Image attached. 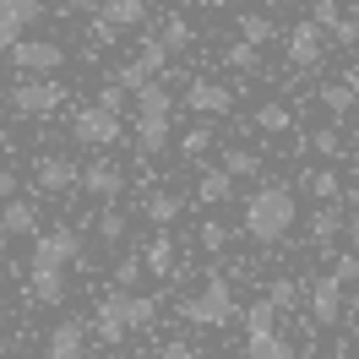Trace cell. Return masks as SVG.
<instances>
[{
    "instance_id": "cell-45",
    "label": "cell",
    "mask_w": 359,
    "mask_h": 359,
    "mask_svg": "<svg viewBox=\"0 0 359 359\" xmlns=\"http://www.w3.org/2000/svg\"><path fill=\"white\" fill-rule=\"evenodd\" d=\"M207 6H240V0H207Z\"/></svg>"
},
{
    "instance_id": "cell-25",
    "label": "cell",
    "mask_w": 359,
    "mask_h": 359,
    "mask_svg": "<svg viewBox=\"0 0 359 359\" xmlns=\"http://www.w3.org/2000/svg\"><path fill=\"white\" fill-rule=\"evenodd\" d=\"M321 109L348 114L354 109V82H327V88H321Z\"/></svg>"
},
{
    "instance_id": "cell-29",
    "label": "cell",
    "mask_w": 359,
    "mask_h": 359,
    "mask_svg": "<svg viewBox=\"0 0 359 359\" xmlns=\"http://www.w3.org/2000/svg\"><path fill=\"white\" fill-rule=\"evenodd\" d=\"M272 321H278V305H272V299H256L245 311V332H272Z\"/></svg>"
},
{
    "instance_id": "cell-33",
    "label": "cell",
    "mask_w": 359,
    "mask_h": 359,
    "mask_svg": "<svg viewBox=\"0 0 359 359\" xmlns=\"http://www.w3.org/2000/svg\"><path fill=\"white\" fill-rule=\"evenodd\" d=\"M311 17L327 27V33H332V27L343 22V6H337V0H311Z\"/></svg>"
},
{
    "instance_id": "cell-21",
    "label": "cell",
    "mask_w": 359,
    "mask_h": 359,
    "mask_svg": "<svg viewBox=\"0 0 359 359\" xmlns=\"http://www.w3.org/2000/svg\"><path fill=\"white\" fill-rule=\"evenodd\" d=\"M245 354L250 359H294V343L278 327L272 332H245Z\"/></svg>"
},
{
    "instance_id": "cell-24",
    "label": "cell",
    "mask_w": 359,
    "mask_h": 359,
    "mask_svg": "<svg viewBox=\"0 0 359 359\" xmlns=\"http://www.w3.org/2000/svg\"><path fill=\"white\" fill-rule=\"evenodd\" d=\"M305 191H311L316 202H337V196H343V180H337L332 169H316V175H305Z\"/></svg>"
},
{
    "instance_id": "cell-41",
    "label": "cell",
    "mask_w": 359,
    "mask_h": 359,
    "mask_svg": "<svg viewBox=\"0 0 359 359\" xmlns=\"http://www.w3.org/2000/svg\"><path fill=\"white\" fill-rule=\"evenodd\" d=\"M332 39H337V44H359V22H348V17H343V22L332 27Z\"/></svg>"
},
{
    "instance_id": "cell-31",
    "label": "cell",
    "mask_w": 359,
    "mask_h": 359,
    "mask_svg": "<svg viewBox=\"0 0 359 359\" xmlns=\"http://www.w3.org/2000/svg\"><path fill=\"white\" fill-rule=\"evenodd\" d=\"M158 39L169 44V55H180V49L191 44V22H185V17H169V22H163V33H158Z\"/></svg>"
},
{
    "instance_id": "cell-16",
    "label": "cell",
    "mask_w": 359,
    "mask_h": 359,
    "mask_svg": "<svg viewBox=\"0 0 359 359\" xmlns=\"http://www.w3.org/2000/svg\"><path fill=\"white\" fill-rule=\"evenodd\" d=\"M0 234H39V207L22 196L0 202Z\"/></svg>"
},
{
    "instance_id": "cell-23",
    "label": "cell",
    "mask_w": 359,
    "mask_h": 359,
    "mask_svg": "<svg viewBox=\"0 0 359 359\" xmlns=\"http://www.w3.org/2000/svg\"><path fill=\"white\" fill-rule=\"evenodd\" d=\"M224 169L234 180H250V175H262V153H250V147H229V153H224Z\"/></svg>"
},
{
    "instance_id": "cell-2",
    "label": "cell",
    "mask_w": 359,
    "mask_h": 359,
    "mask_svg": "<svg viewBox=\"0 0 359 359\" xmlns=\"http://www.w3.org/2000/svg\"><path fill=\"white\" fill-rule=\"evenodd\" d=\"M169 114H175V98H169L163 82H147L136 93V147L147 158L169 147Z\"/></svg>"
},
{
    "instance_id": "cell-1",
    "label": "cell",
    "mask_w": 359,
    "mask_h": 359,
    "mask_svg": "<svg viewBox=\"0 0 359 359\" xmlns=\"http://www.w3.org/2000/svg\"><path fill=\"white\" fill-rule=\"evenodd\" d=\"M294 218H299V207H294L289 185H262V191L245 202V234L256 245H278V240L294 229Z\"/></svg>"
},
{
    "instance_id": "cell-26",
    "label": "cell",
    "mask_w": 359,
    "mask_h": 359,
    "mask_svg": "<svg viewBox=\"0 0 359 359\" xmlns=\"http://www.w3.org/2000/svg\"><path fill=\"white\" fill-rule=\"evenodd\" d=\"M289 126H294V114L283 109V104H262V109H256V131L278 136V131H289Z\"/></svg>"
},
{
    "instance_id": "cell-44",
    "label": "cell",
    "mask_w": 359,
    "mask_h": 359,
    "mask_svg": "<svg viewBox=\"0 0 359 359\" xmlns=\"http://www.w3.org/2000/svg\"><path fill=\"white\" fill-rule=\"evenodd\" d=\"M348 240H354V245H359V212H354V218H348Z\"/></svg>"
},
{
    "instance_id": "cell-18",
    "label": "cell",
    "mask_w": 359,
    "mask_h": 359,
    "mask_svg": "<svg viewBox=\"0 0 359 359\" xmlns=\"http://www.w3.org/2000/svg\"><path fill=\"white\" fill-rule=\"evenodd\" d=\"M27 299H33V305H60V299H66V278H60V267H33Z\"/></svg>"
},
{
    "instance_id": "cell-27",
    "label": "cell",
    "mask_w": 359,
    "mask_h": 359,
    "mask_svg": "<svg viewBox=\"0 0 359 359\" xmlns=\"http://www.w3.org/2000/svg\"><path fill=\"white\" fill-rule=\"evenodd\" d=\"M98 240H109V245L126 240V212H120V207H104V212H98Z\"/></svg>"
},
{
    "instance_id": "cell-6",
    "label": "cell",
    "mask_w": 359,
    "mask_h": 359,
    "mask_svg": "<svg viewBox=\"0 0 359 359\" xmlns=\"http://www.w3.org/2000/svg\"><path fill=\"white\" fill-rule=\"evenodd\" d=\"M71 136H76V142H88V147H109V142H120V114L104 109V104L76 109V120H71Z\"/></svg>"
},
{
    "instance_id": "cell-3",
    "label": "cell",
    "mask_w": 359,
    "mask_h": 359,
    "mask_svg": "<svg viewBox=\"0 0 359 359\" xmlns=\"http://www.w3.org/2000/svg\"><path fill=\"white\" fill-rule=\"evenodd\" d=\"M180 316H185L191 327H229V321H234V283H229V278H207L202 289L180 305Z\"/></svg>"
},
{
    "instance_id": "cell-36",
    "label": "cell",
    "mask_w": 359,
    "mask_h": 359,
    "mask_svg": "<svg viewBox=\"0 0 359 359\" xmlns=\"http://www.w3.org/2000/svg\"><path fill=\"white\" fill-rule=\"evenodd\" d=\"M142 267H147V262H142V256H126V262H120V267H114V283H120V289H131L136 278H142Z\"/></svg>"
},
{
    "instance_id": "cell-46",
    "label": "cell",
    "mask_w": 359,
    "mask_h": 359,
    "mask_svg": "<svg viewBox=\"0 0 359 359\" xmlns=\"http://www.w3.org/2000/svg\"><path fill=\"white\" fill-rule=\"evenodd\" d=\"M60 6H82V0H60Z\"/></svg>"
},
{
    "instance_id": "cell-17",
    "label": "cell",
    "mask_w": 359,
    "mask_h": 359,
    "mask_svg": "<svg viewBox=\"0 0 359 359\" xmlns=\"http://www.w3.org/2000/svg\"><path fill=\"white\" fill-rule=\"evenodd\" d=\"M343 229H348L343 207H337V202H321V207L311 212V245H332V240L343 234Z\"/></svg>"
},
{
    "instance_id": "cell-19",
    "label": "cell",
    "mask_w": 359,
    "mask_h": 359,
    "mask_svg": "<svg viewBox=\"0 0 359 359\" xmlns=\"http://www.w3.org/2000/svg\"><path fill=\"white\" fill-rule=\"evenodd\" d=\"M93 332L104 337V343H120V337L131 332V321H126V311H120V294H109V299L98 305V316H93Z\"/></svg>"
},
{
    "instance_id": "cell-22",
    "label": "cell",
    "mask_w": 359,
    "mask_h": 359,
    "mask_svg": "<svg viewBox=\"0 0 359 359\" xmlns=\"http://www.w3.org/2000/svg\"><path fill=\"white\" fill-rule=\"evenodd\" d=\"M180 207H185V196H169V191H158V196H147V218H153L158 229H175Z\"/></svg>"
},
{
    "instance_id": "cell-39",
    "label": "cell",
    "mask_w": 359,
    "mask_h": 359,
    "mask_svg": "<svg viewBox=\"0 0 359 359\" xmlns=\"http://www.w3.org/2000/svg\"><path fill=\"white\" fill-rule=\"evenodd\" d=\"M207 142H212V131H207V126H196V131L185 136V153L196 158V153H207Z\"/></svg>"
},
{
    "instance_id": "cell-40",
    "label": "cell",
    "mask_w": 359,
    "mask_h": 359,
    "mask_svg": "<svg viewBox=\"0 0 359 359\" xmlns=\"http://www.w3.org/2000/svg\"><path fill=\"white\" fill-rule=\"evenodd\" d=\"M337 278H343V283H359V256H337Z\"/></svg>"
},
{
    "instance_id": "cell-42",
    "label": "cell",
    "mask_w": 359,
    "mask_h": 359,
    "mask_svg": "<svg viewBox=\"0 0 359 359\" xmlns=\"http://www.w3.org/2000/svg\"><path fill=\"white\" fill-rule=\"evenodd\" d=\"M158 359H196V348H191V343H180V337H175V343H163V354H158Z\"/></svg>"
},
{
    "instance_id": "cell-9",
    "label": "cell",
    "mask_w": 359,
    "mask_h": 359,
    "mask_svg": "<svg viewBox=\"0 0 359 359\" xmlns=\"http://www.w3.org/2000/svg\"><path fill=\"white\" fill-rule=\"evenodd\" d=\"M142 22H147V0H104V6H98V39L136 33Z\"/></svg>"
},
{
    "instance_id": "cell-7",
    "label": "cell",
    "mask_w": 359,
    "mask_h": 359,
    "mask_svg": "<svg viewBox=\"0 0 359 359\" xmlns=\"http://www.w3.org/2000/svg\"><path fill=\"white\" fill-rule=\"evenodd\" d=\"M33 185H39L44 196H60L71 185H82V169H76L66 153H44V158H33Z\"/></svg>"
},
{
    "instance_id": "cell-14",
    "label": "cell",
    "mask_w": 359,
    "mask_h": 359,
    "mask_svg": "<svg viewBox=\"0 0 359 359\" xmlns=\"http://www.w3.org/2000/svg\"><path fill=\"white\" fill-rule=\"evenodd\" d=\"M82 191H88V196L114 202V196H126V169H120V163H109V158H98V163H88V169H82Z\"/></svg>"
},
{
    "instance_id": "cell-34",
    "label": "cell",
    "mask_w": 359,
    "mask_h": 359,
    "mask_svg": "<svg viewBox=\"0 0 359 359\" xmlns=\"http://www.w3.org/2000/svg\"><path fill=\"white\" fill-rule=\"evenodd\" d=\"M240 39H250V44H267V39H272V22H267V17H240Z\"/></svg>"
},
{
    "instance_id": "cell-30",
    "label": "cell",
    "mask_w": 359,
    "mask_h": 359,
    "mask_svg": "<svg viewBox=\"0 0 359 359\" xmlns=\"http://www.w3.org/2000/svg\"><path fill=\"white\" fill-rule=\"evenodd\" d=\"M267 299L278 305V311H294V305H299V283H294V278H272Z\"/></svg>"
},
{
    "instance_id": "cell-5",
    "label": "cell",
    "mask_w": 359,
    "mask_h": 359,
    "mask_svg": "<svg viewBox=\"0 0 359 359\" xmlns=\"http://www.w3.org/2000/svg\"><path fill=\"white\" fill-rule=\"evenodd\" d=\"M11 66L22 71V76H55V71L66 66V49L55 44V39H17L11 44Z\"/></svg>"
},
{
    "instance_id": "cell-47",
    "label": "cell",
    "mask_w": 359,
    "mask_h": 359,
    "mask_svg": "<svg viewBox=\"0 0 359 359\" xmlns=\"http://www.w3.org/2000/svg\"><path fill=\"white\" fill-rule=\"evenodd\" d=\"M354 337H359V321H354Z\"/></svg>"
},
{
    "instance_id": "cell-32",
    "label": "cell",
    "mask_w": 359,
    "mask_h": 359,
    "mask_svg": "<svg viewBox=\"0 0 359 359\" xmlns=\"http://www.w3.org/2000/svg\"><path fill=\"white\" fill-rule=\"evenodd\" d=\"M256 49H262V44H250V39L229 44V49H224V66H234V71H250V66H256Z\"/></svg>"
},
{
    "instance_id": "cell-4",
    "label": "cell",
    "mask_w": 359,
    "mask_h": 359,
    "mask_svg": "<svg viewBox=\"0 0 359 359\" xmlns=\"http://www.w3.org/2000/svg\"><path fill=\"white\" fill-rule=\"evenodd\" d=\"M60 104H66V88L55 76H27V82L11 88V109L22 114V120H49Z\"/></svg>"
},
{
    "instance_id": "cell-11",
    "label": "cell",
    "mask_w": 359,
    "mask_h": 359,
    "mask_svg": "<svg viewBox=\"0 0 359 359\" xmlns=\"http://www.w3.org/2000/svg\"><path fill=\"white\" fill-rule=\"evenodd\" d=\"M337 316H343V278L327 272V278L311 283V321L316 327H337Z\"/></svg>"
},
{
    "instance_id": "cell-20",
    "label": "cell",
    "mask_w": 359,
    "mask_h": 359,
    "mask_svg": "<svg viewBox=\"0 0 359 359\" xmlns=\"http://www.w3.org/2000/svg\"><path fill=\"white\" fill-rule=\"evenodd\" d=\"M229 196H234V175H229L224 163H218V169H207V175L196 180V202H202V207H224Z\"/></svg>"
},
{
    "instance_id": "cell-12",
    "label": "cell",
    "mask_w": 359,
    "mask_h": 359,
    "mask_svg": "<svg viewBox=\"0 0 359 359\" xmlns=\"http://www.w3.org/2000/svg\"><path fill=\"white\" fill-rule=\"evenodd\" d=\"M185 109H196V114H229L234 109V93L224 88V82H212V76H196L191 88H185Z\"/></svg>"
},
{
    "instance_id": "cell-43",
    "label": "cell",
    "mask_w": 359,
    "mask_h": 359,
    "mask_svg": "<svg viewBox=\"0 0 359 359\" xmlns=\"http://www.w3.org/2000/svg\"><path fill=\"white\" fill-rule=\"evenodd\" d=\"M11 196H17V175L0 163V202H11Z\"/></svg>"
},
{
    "instance_id": "cell-28",
    "label": "cell",
    "mask_w": 359,
    "mask_h": 359,
    "mask_svg": "<svg viewBox=\"0 0 359 359\" xmlns=\"http://www.w3.org/2000/svg\"><path fill=\"white\" fill-rule=\"evenodd\" d=\"M147 272H158V278L175 272V245H169V240H153V245H147Z\"/></svg>"
},
{
    "instance_id": "cell-10",
    "label": "cell",
    "mask_w": 359,
    "mask_h": 359,
    "mask_svg": "<svg viewBox=\"0 0 359 359\" xmlns=\"http://www.w3.org/2000/svg\"><path fill=\"white\" fill-rule=\"evenodd\" d=\"M76 256H82V240H76L71 229H49V234L33 240V267H66Z\"/></svg>"
},
{
    "instance_id": "cell-48",
    "label": "cell",
    "mask_w": 359,
    "mask_h": 359,
    "mask_svg": "<svg viewBox=\"0 0 359 359\" xmlns=\"http://www.w3.org/2000/svg\"><path fill=\"white\" fill-rule=\"evenodd\" d=\"M245 359H250V354H245Z\"/></svg>"
},
{
    "instance_id": "cell-13",
    "label": "cell",
    "mask_w": 359,
    "mask_h": 359,
    "mask_svg": "<svg viewBox=\"0 0 359 359\" xmlns=\"http://www.w3.org/2000/svg\"><path fill=\"white\" fill-rule=\"evenodd\" d=\"M44 0H0V49H11L27 33V22H39Z\"/></svg>"
},
{
    "instance_id": "cell-37",
    "label": "cell",
    "mask_w": 359,
    "mask_h": 359,
    "mask_svg": "<svg viewBox=\"0 0 359 359\" xmlns=\"http://www.w3.org/2000/svg\"><path fill=\"white\" fill-rule=\"evenodd\" d=\"M196 240H202L207 250H224V240H229V229H224V224H202V234H196Z\"/></svg>"
},
{
    "instance_id": "cell-35",
    "label": "cell",
    "mask_w": 359,
    "mask_h": 359,
    "mask_svg": "<svg viewBox=\"0 0 359 359\" xmlns=\"http://www.w3.org/2000/svg\"><path fill=\"white\" fill-rule=\"evenodd\" d=\"M311 147H316L321 158H343V136H337V131H316Z\"/></svg>"
},
{
    "instance_id": "cell-38",
    "label": "cell",
    "mask_w": 359,
    "mask_h": 359,
    "mask_svg": "<svg viewBox=\"0 0 359 359\" xmlns=\"http://www.w3.org/2000/svg\"><path fill=\"white\" fill-rule=\"evenodd\" d=\"M126 93H131V88H120V82H109V88L98 93V104H104V109H114V114H120V104H126Z\"/></svg>"
},
{
    "instance_id": "cell-8",
    "label": "cell",
    "mask_w": 359,
    "mask_h": 359,
    "mask_svg": "<svg viewBox=\"0 0 359 359\" xmlns=\"http://www.w3.org/2000/svg\"><path fill=\"white\" fill-rule=\"evenodd\" d=\"M321 49H327V27L316 22H294L289 27V66H299V71H316L321 66Z\"/></svg>"
},
{
    "instance_id": "cell-15",
    "label": "cell",
    "mask_w": 359,
    "mask_h": 359,
    "mask_svg": "<svg viewBox=\"0 0 359 359\" xmlns=\"http://www.w3.org/2000/svg\"><path fill=\"white\" fill-rule=\"evenodd\" d=\"M44 359H88V327L82 321H60L44 343Z\"/></svg>"
}]
</instances>
